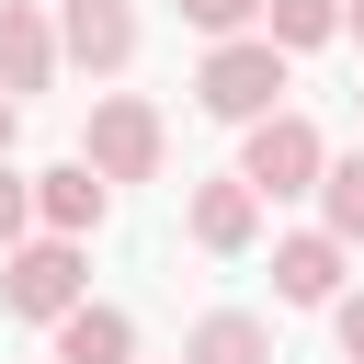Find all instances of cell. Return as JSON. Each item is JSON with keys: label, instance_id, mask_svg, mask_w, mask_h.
I'll use <instances>...</instances> for the list:
<instances>
[{"label": "cell", "instance_id": "6da1fadb", "mask_svg": "<svg viewBox=\"0 0 364 364\" xmlns=\"http://www.w3.org/2000/svg\"><path fill=\"white\" fill-rule=\"evenodd\" d=\"M193 102H205L216 125L273 114V102H284V46H273V34H216V57L193 68Z\"/></svg>", "mask_w": 364, "mask_h": 364}, {"label": "cell", "instance_id": "7a4b0ae2", "mask_svg": "<svg viewBox=\"0 0 364 364\" xmlns=\"http://www.w3.org/2000/svg\"><path fill=\"white\" fill-rule=\"evenodd\" d=\"M318 159H330V148H318V125L273 102V114H250V148H239V182H250L262 205H284V193H318Z\"/></svg>", "mask_w": 364, "mask_h": 364}, {"label": "cell", "instance_id": "3957f363", "mask_svg": "<svg viewBox=\"0 0 364 364\" xmlns=\"http://www.w3.org/2000/svg\"><path fill=\"white\" fill-rule=\"evenodd\" d=\"M80 296H91L80 239L46 228V239H11V250H0V307H11V318H57V307H80Z\"/></svg>", "mask_w": 364, "mask_h": 364}, {"label": "cell", "instance_id": "277c9868", "mask_svg": "<svg viewBox=\"0 0 364 364\" xmlns=\"http://www.w3.org/2000/svg\"><path fill=\"white\" fill-rule=\"evenodd\" d=\"M159 102H136V91H102L91 102V136H80V159L102 171V182H159Z\"/></svg>", "mask_w": 364, "mask_h": 364}, {"label": "cell", "instance_id": "5b68a950", "mask_svg": "<svg viewBox=\"0 0 364 364\" xmlns=\"http://www.w3.org/2000/svg\"><path fill=\"white\" fill-rule=\"evenodd\" d=\"M57 57H80L91 80H114L136 57V0H57Z\"/></svg>", "mask_w": 364, "mask_h": 364}, {"label": "cell", "instance_id": "8992f818", "mask_svg": "<svg viewBox=\"0 0 364 364\" xmlns=\"http://www.w3.org/2000/svg\"><path fill=\"white\" fill-rule=\"evenodd\" d=\"M182 228H193V250H216V262H239V250L262 239V193H250L239 171H216V182H193V205H182Z\"/></svg>", "mask_w": 364, "mask_h": 364}, {"label": "cell", "instance_id": "52a82bcc", "mask_svg": "<svg viewBox=\"0 0 364 364\" xmlns=\"http://www.w3.org/2000/svg\"><path fill=\"white\" fill-rule=\"evenodd\" d=\"M34 216H46L57 239H91V228L114 216V182H102L91 159H57V171H34Z\"/></svg>", "mask_w": 364, "mask_h": 364}, {"label": "cell", "instance_id": "ba28073f", "mask_svg": "<svg viewBox=\"0 0 364 364\" xmlns=\"http://www.w3.org/2000/svg\"><path fill=\"white\" fill-rule=\"evenodd\" d=\"M273 296H284V307H330V296H341V239H330V228L273 239Z\"/></svg>", "mask_w": 364, "mask_h": 364}, {"label": "cell", "instance_id": "9c48e42d", "mask_svg": "<svg viewBox=\"0 0 364 364\" xmlns=\"http://www.w3.org/2000/svg\"><path fill=\"white\" fill-rule=\"evenodd\" d=\"M57 80V23L34 11V0H0V91L23 102V91H46Z\"/></svg>", "mask_w": 364, "mask_h": 364}, {"label": "cell", "instance_id": "30bf717a", "mask_svg": "<svg viewBox=\"0 0 364 364\" xmlns=\"http://www.w3.org/2000/svg\"><path fill=\"white\" fill-rule=\"evenodd\" d=\"M46 330H57V364H136V318H125V307H91V296H80V307H57Z\"/></svg>", "mask_w": 364, "mask_h": 364}, {"label": "cell", "instance_id": "8fae6325", "mask_svg": "<svg viewBox=\"0 0 364 364\" xmlns=\"http://www.w3.org/2000/svg\"><path fill=\"white\" fill-rule=\"evenodd\" d=\"M182 364H273V330H262L250 307H205V318L182 330Z\"/></svg>", "mask_w": 364, "mask_h": 364}, {"label": "cell", "instance_id": "7c38bea8", "mask_svg": "<svg viewBox=\"0 0 364 364\" xmlns=\"http://www.w3.org/2000/svg\"><path fill=\"white\" fill-rule=\"evenodd\" d=\"M318 228H330L341 250L364 239V148H353V159H318Z\"/></svg>", "mask_w": 364, "mask_h": 364}, {"label": "cell", "instance_id": "4fadbf2b", "mask_svg": "<svg viewBox=\"0 0 364 364\" xmlns=\"http://www.w3.org/2000/svg\"><path fill=\"white\" fill-rule=\"evenodd\" d=\"M262 34H273L284 57H307V46L341 34V0H262Z\"/></svg>", "mask_w": 364, "mask_h": 364}, {"label": "cell", "instance_id": "5bb4252c", "mask_svg": "<svg viewBox=\"0 0 364 364\" xmlns=\"http://www.w3.org/2000/svg\"><path fill=\"white\" fill-rule=\"evenodd\" d=\"M23 228H34V182H23V171H11V159H0V250H11V239H23Z\"/></svg>", "mask_w": 364, "mask_h": 364}, {"label": "cell", "instance_id": "9a60e30c", "mask_svg": "<svg viewBox=\"0 0 364 364\" xmlns=\"http://www.w3.org/2000/svg\"><path fill=\"white\" fill-rule=\"evenodd\" d=\"M250 11H262V0H182V23H193V34H239Z\"/></svg>", "mask_w": 364, "mask_h": 364}, {"label": "cell", "instance_id": "2e32d148", "mask_svg": "<svg viewBox=\"0 0 364 364\" xmlns=\"http://www.w3.org/2000/svg\"><path fill=\"white\" fill-rule=\"evenodd\" d=\"M330 330H341V353L364 364V284H341V296H330Z\"/></svg>", "mask_w": 364, "mask_h": 364}, {"label": "cell", "instance_id": "e0dca14e", "mask_svg": "<svg viewBox=\"0 0 364 364\" xmlns=\"http://www.w3.org/2000/svg\"><path fill=\"white\" fill-rule=\"evenodd\" d=\"M11 125H23V102H11V91H0V159H11Z\"/></svg>", "mask_w": 364, "mask_h": 364}, {"label": "cell", "instance_id": "ac0fdd59", "mask_svg": "<svg viewBox=\"0 0 364 364\" xmlns=\"http://www.w3.org/2000/svg\"><path fill=\"white\" fill-rule=\"evenodd\" d=\"M341 34H364V0H341Z\"/></svg>", "mask_w": 364, "mask_h": 364}, {"label": "cell", "instance_id": "d6986e66", "mask_svg": "<svg viewBox=\"0 0 364 364\" xmlns=\"http://www.w3.org/2000/svg\"><path fill=\"white\" fill-rule=\"evenodd\" d=\"M353 102H364V91H353Z\"/></svg>", "mask_w": 364, "mask_h": 364}]
</instances>
